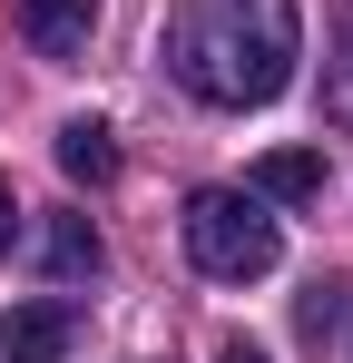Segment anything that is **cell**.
I'll use <instances>...</instances> for the list:
<instances>
[{"instance_id": "cell-10", "label": "cell", "mask_w": 353, "mask_h": 363, "mask_svg": "<svg viewBox=\"0 0 353 363\" xmlns=\"http://www.w3.org/2000/svg\"><path fill=\"white\" fill-rule=\"evenodd\" d=\"M10 236H20V196H10V177H0V255H10Z\"/></svg>"}, {"instance_id": "cell-4", "label": "cell", "mask_w": 353, "mask_h": 363, "mask_svg": "<svg viewBox=\"0 0 353 363\" xmlns=\"http://www.w3.org/2000/svg\"><path fill=\"white\" fill-rule=\"evenodd\" d=\"M245 196H265V206H314V196H324V147H265L255 177H245Z\"/></svg>"}, {"instance_id": "cell-2", "label": "cell", "mask_w": 353, "mask_h": 363, "mask_svg": "<svg viewBox=\"0 0 353 363\" xmlns=\"http://www.w3.org/2000/svg\"><path fill=\"white\" fill-rule=\"evenodd\" d=\"M186 255H196V275H216V285H265L275 275V216H265V196H245V186H196L186 196Z\"/></svg>"}, {"instance_id": "cell-8", "label": "cell", "mask_w": 353, "mask_h": 363, "mask_svg": "<svg viewBox=\"0 0 353 363\" xmlns=\"http://www.w3.org/2000/svg\"><path fill=\"white\" fill-rule=\"evenodd\" d=\"M324 118L353 128V0H344V20H334V60H324Z\"/></svg>"}, {"instance_id": "cell-7", "label": "cell", "mask_w": 353, "mask_h": 363, "mask_svg": "<svg viewBox=\"0 0 353 363\" xmlns=\"http://www.w3.org/2000/svg\"><path fill=\"white\" fill-rule=\"evenodd\" d=\"M40 255H50L59 285H79V275H99V265H108V245H99L89 216H50V245H40Z\"/></svg>"}, {"instance_id": "cell-3", "label": "cell", "mask_w": 353, "mask_h": 363, "mask_svg": "<svg viewBox=\"0 0 353 363\" xmlns=\"http://www.w3.org/2000/svg\"><path fill=\"white\" fill-rule=\"evenodd\" d=\"M89 30H99V0H20V40L40 60H79Z\"/></svg>"}, {"instance_id": "cell-5", "label": "cell", "mask_w": 353, "mask_h": 363, "mask_svg": "<svg viewBox=\"0 0 353 363\" xmlns=\"http://www.w3.org/2000/svg\"><path fill=\"white\" fill-rule=\"evenodd\" d=\"M69 304H10V324H0V354L10 363H59L69 354Z\"/></svg>"}, {"instance_id": "cell-9", "label": "cell", "mask_w": 353, "mask_h": 363, "mask_svg": "<svg viewBox=\"0 0 353 363\" xmlns=\"http://www.w3.org/2000/svg\"><path fill=\"white\" fill-rule=\"evenodd\" d=\"M216 363H275V354H265V344H245V334H226V344H216Z\"/></svg>"}, {"instance_id": "cell-6", "label": "cell", "mask_w": 353, "mask_h": 363, "mask_svg": "<svg viewBox=\"0 0 353 363\" xmlns=\"http://www.w3.org/2000/svg\"><path fill=\"white\" fill-rule=\"evenodd\" d=\"M59 177H69V186H108L118 177V138L99 118H69V128H59Z\"/></svg>"}, {"instance_id": "cell-1", "label": "cell", "mask_w": 353, "mask_h": 363, "mask_svg": "<svg viewBox=\"0 0 353 363\" xmlns=\"http://www.w3.org/2000/svg\"><path fill=\"white\" fill-rule=\"evenodd\" d=\"M294 60H304L294 0H186L167 20V69L206 108H265V99H285Z\"/></svg>"}]
</instances>
